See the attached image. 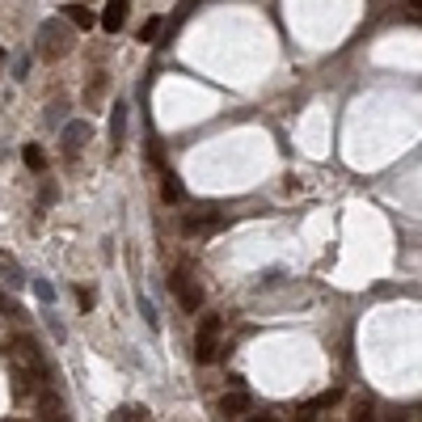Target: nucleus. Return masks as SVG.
Returning <instances> with one entry per match:
<instances>
[{
  "label": "nucleus",
  "instance_id": "1",
  "mask_svg": "<svg viewBox=\"0 0 422 422\" xmlns=\"http://www.w3.org/2000/svg\"><path fill=\"white\" fill-rule=\"evenodd\" d=\"M220 330H224V321H220V316L216 312H207L203 316V321H198V334H194V363H211V359H216L220 355Z\"/></svg>",
  "mask_w": 422,
  "mask_h": 422
},
{
  "label": "nucleus",
  "instance_id": "2",
  "mask_svg": "<svg viewBox=\"0 0 422 422\" xmlns=\"http://www.w3.org/2000/svg\"><path fill=\"white\" fill-rule=\"evenodd\" d=\"M68 51H72V30H68L59 17L43 22V26H38V55H43V59H59V55H68Z\"/></svg>",
  "mask_w": 422,
  "mask_h": 422
},
{
  "label": "nucleus",
  "instance_id": "3",
  "mask_svg": "<svg viewBox=\"0 0 422 422\" xmlns=\"http://www.w3.org/2000/svg\"><path fill=\"white\" fill-rule=\"evenodd\" d=\"M169 287H173V296H177V304H182L186 312H198V308H203V287L190 279V270H186V266H177V270H173Z\"/></svg>",
  "mask_w": 422,
  "mask_h": 422
},
{
  "label": "nucleus",
  "instance_id": "4",
  "mask_svg": "<svg viewBox=\"0 0 422 422\" xmlns=\"http://www.w3.org/2000/svg\"><path fill=\"white\" fill-rule=\"evenodd\" d=\"M127 9H131V0H106L101 30H106V34H119V30H123V22H127Z\"/></svg>",
  "mask_w": 422,
  "mask_h": 422
},
{
  "label": "nucleus",
  "instance_id": "5",
  "mask_svg": "<svg viewBox=\"0 0 422 422\" xmlns=\"http://www.w3.org/2000/svg\"><path fill=\"white\" fill-rule=\"evenodd\" d=\"M245 409H249V393L233 388V393H224V397H220V418H224V422H237V418H245Z\"/></svg>",
  "mask_w": 422,
  "mask_h": 422
},
{
  "label": "nucleus",
  "instance_id": "6",
  "mask_svg": "<svg viewBox=\"0 0 422 422\" xmlns=\"http://www.w3.org/2000/svg\"><path fill=\"white\" fill-rule=\"evenodd\" d=\"M89 136H93V123H85V119H72V123L64 127V148H68V152H76V148H80Z\"/></svg>",
  "mask_w": 422,
  "mask_h": 422
},
{
  "label": "nucleus",
  "instance_id": "7",
  "mask_svg": "<svg viewBox=\"0 0 422 422\" xmlns=\"http://www.w3.org/2000/svg\"><path fill=\"white\" fill-rule=\"evenodd\" d=\"M38 418L43 422H64V401L51 388H43V397H38Z\"/></svg>",
  "mask_w": 422,
  "mask_h": 422
},
{
  "label": "nucleus",
  "instance_id": "8",
  "mask_svg": "<svg viewBox=\"0 0 422 422\" xmlns=\"http://www.w3.org/2000/svg\"><path fill=\"white\" fill-rule=\"evenodd\" d=\"M220 224H224L220 216H186V220H182V233H186V237H194V233H216Z\"/></svg>",
  "mask_w": 422,
  "mask_h": 422
},
{
  "label": "nucleus",
  "instance_id": "9",
  "mask_svg": "<svg viewBox=\"0 0 422 422\" xmlns=\"http://www.w3.org/2000/svg\"><path fill=\"white\" fill-rule=\"evenodd\" d=\"M123 127H127V101H115V115H110V144H123Z\"/></svg>",
  "mask_w": 422,
  "mask_h": 422
},
{
  "label": "nucleus",
  "instance_id": "10",
  "mask_svg": "<svg viewBox=\"0 0 422 422\" xmlns=\"http://www.w3.org/2000/svg\"><path fill=\"white\" fill-rule=\"evenodd\" d=\"M64 17L76 26V30H93V13L85 5H64Z\"/></svg>",
  "mask_w": 422,
  "mask_h": 422
},
{
  "label": "nucleus",
  "instance_id": "11",
  "mask_svg": "<svg viewBox=\"0 0 422 422\" xmlns=\"http://www.w3.org/2000/svg\"><path fill=\"white\" fill-rule=\"evenodd\" d=\"M161 198H165V203H182V182H177L169 169L161 173Z\"/></svg>",
  "mask_w": 422,
  "mask_h": 422
},
{
  "label": "nucleus",
  "instance_id": "12",
  "mask_svg": "<svg viewBox=\"0 0 422 422\" xmlns=\"http://www.w3.org/2000/svg\"><path fill=\"white\" fill-rule=\"evenodd\" d=\"M144 418H148L144 405H119V409L110 414V422H144Z\"/></svg>",
  "mask_w": 422,
  "mask_h": 422
},
{
  "label": "nucleus",
  "instance_id": "13",
  "mask_svg": "<svg viewBox=\"0 0 422 422\" xmlns=\"http://www.w3.org/2000/svg\"><path fill=\"white\" fill-rule=\"evenodd\" d=\"M30 393H34V376L17 368V372H13V397L22 401V397H30Z\"/></svg>",
  "mask_w": 422,
  "mask_h": 422
},
{
  "label": "nucleus",
  "instance_id": "14",
  "mask_svg": "<svg viewBox=\"0 0 422 422\" xmlns=\"http://www.w3.org/2000/svg\"><path fill=\"white\" fill-rule=\"evenodd\" d=\"M22 157H26V165H30L34 173H43V169H47V157H43V148H38V144H26V152H22Z\"/></svg>",
  "mask_w": 422,
  "mask_h": 422
},
{
  "label": "nucleus",
  "instance_id": "15",
  "mask_svg": "<svg viewBox=\"0 0 422 422\" xmlns=\"http://www.w3.org/2000/svg\"><path fill=\"white\" fill-rule=\"evenodd\" d=\"M157 34H161V17H148V22L140 26V43H152Z\"/></svg>",
  "mask_w": 422,
  "mask_h": 422
},
{
  "label": "nucleus",
  "instance_id": "16",
  "mask_svg": "<svg viewBox=\"0 0 422 422\" xmlns=\"http://www.w3.org/2000/svg\"><path fill=\"white\" fill-rule=\"evenodd\" d=\"M351 422H376V409H372L368 401H359V405H355V414H351Z\"/></svg>",
  "mask_w": 422,
  "mask_h": 422
},
{
  "label": "nucleus",
  "instance_id": "17",
  "mask_svg": "<svg viewBox=\"0 0 422 422\" xmlns=\"http://www.w3.org/2000/svg\"><path fill=\"white\" fill-rule=\"evenodd\" d=\"M334 401H338V388H330V393H321V397H316V401H312L308 409H326V405H334Z\"/></svg>",
  "mask_w": 422,
  "mask_h": 422
},
{
  "label": "nucleus",
  "instance_id": "18",
  "mask_svg": "<svg viewBox=\"0 0 422 422\" xmlns=\"http://www.w3.org/2000/svg\"><path fill=\"white\" fill-rule=\"evenodd\" d=\"M76 304H80V312H89L93 308V291L89 287H76Z\"/></svg>",
  "mask_w": 422,
  "mask_h": 422
},
{
  "label": "nucleus",
  "instance_id": "19",
  "mask_svg": "<svg viewBox=\"0 0 422 422\" xmlns=\"http://www.w3.org/2000/svg\"><path fill=\"white\" fill-rule=\"evenodd\" d=\"M140 308H144V321H148V326H152V330H157V326H161V316H157V312H152V304H148V300H144V296H140Z\"/></svg>",
  "mask_w": 422,
  "mask_h": 422
},
{
  "label": "nucleus",
  "instance_id": "20",
  "mask_svg": "<svg viewBox=\"0 0 422 422\" xmlns=\"http://www.w3.org/2000/svg\"><path fill=\"white\" fill-rule=\"evenodd\" d=\"M13 76H17V80H26V76H30V55H26V59H17V68H13Z\"/></svg>",
  "mask_w": 422,
  "mask_h": 422
},
{
  "label": "nucleus",
  "instance_id": "21",
  "mask_svg": "<svg viewBox=\"0 0 422 422\" xmlns=\"http://www.w3.org/2000/svg\"><path fill=\"white\" fill-rule=\"evenodd\" d=\"M34 291H38L43 300H51V296H55V291H51V283H43V279H34Z\"/></svg>",
  "mask_w": 422,
  "mask_h": 422
},
{
  "label": "nucleus",
  "instance_id": "22",
  "mask_svg": "<svg viewBox=\"0 0 422 422\" xmlns=\"http://www.w3.org/2000/svg\"><path fill=\"white\" fill-rule=\"evenodd\" d=\"M245 422H270V414H254V418H245Z\"/></svg>",
  "mask_w": 422,
  "mask_h": 422
},
{
  "label": "nucleus",
  "instance_id": "23",
  "mask_svg": "<svg viewBox=\"0 0 422 422\" xmlns=\"http://www.w3.org/2000/svg\"><path fill=\"white\" fill-rule=\"evenodd\" d=\"M0 68H5V47H0Z\"/></svg>",
  "mask_w": 422,
  "mask_h": 422
}]
</instances>
